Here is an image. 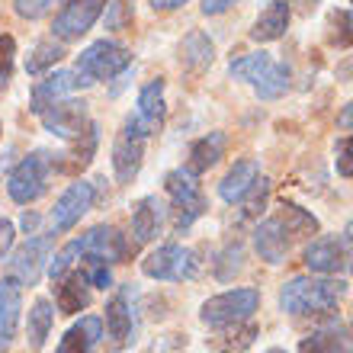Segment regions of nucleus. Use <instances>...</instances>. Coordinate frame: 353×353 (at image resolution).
<instances>
[{"label":"nucleus","mask_w":353,"mask_h":353,"mask_svg":"<svg viewBox=\"0 0 353 353\" xmlns=\"http://www.w3.org/2000/svg\"><path fill=\"white\" fill-rule=\"evenodd\" d=\"M135 254V241H129L116 225H93L87 234L68 241L61 251L48 261V276L58 279L68 270H74L84 257H97L103 263H125Z\"/></svg>","instance_id":"obj_1"},{"label":"nucleus","mask_w":353,"mask_h":353,"mask_svg":"<svg viewBox=\"0 0 353 353\" xmlns=\"http://www.w3.org/2000/svg\"><path fill=\"white\" fill-rule=\"evenodd\" d=\"M347 296V283L341 276H292L279 286V308L292 318L327 315Z\"/></svg>","instance_id":"obj_2"},{"label":"nucleus","mask_w":353,"mask_h":353,"mask_svg":"<svg viewBox=\"0 0 353 353\" xmlns=\"http://www.w3.org/2000/svg\"><path fill=\"white\" fill-rule=\"evenodd\" d=\"M164 190H168V215H170V228L174 234H183L190 232L205 212H209V203H205V193L199 180H196L190 170H170L164 176Z\"/></svg>","instance_id":"obj_3"},{"label":"nucleus","mask_w":353,"mask_h":353,"mask_svg":"<svg viewBox=\"0 0 353 353\" xmlns=\"http://www.w3.org/2000/svg\"><path fill=\"white\" fill-rule=\"evenodd\" d=\"M132 65V52L119 42H112V39H97L90 46L77 55L74 61V71L81 74L84 87L90 84H100V81H112V77H119L122 71H129Z\"/></svg>","instance_id":"obj_4"},{"label":"nucleus","mask_w":353,"mask_h":353,"mask_svg":"<svg viewBox=\"0 0 353 353\" xmlns=\"http://www.w3.org/2000/svg\"><path fill=\"white\" fill-rule=\"evenodd\" d=\"M261 308V292L257 289H228V292H219V296L205 299L203 308H199V321L205 327H228V325H241L248 318H254V312Z\"/></svg>","instance_id":"obj_5"},{"label":"nucleus","mask_w":353,"mask_h":353,"mask_svg":"<svg viewBox=\"0 0 353 353\" xmlns=\"http://www.w3.org/2000/svg\"><path fill=\"white\" fill-rule=\"evenodd\" d=\"M141 273L158 283H183L199 276V257L183 244H158L154 251L141 261Z\"/></svg>","instance_id":"obj_6"},{"label":"nucleus","mask_w":353,"mask_h":353,"mask_svg":"<svg viewBox=\"0 0 353 353\" xmlns=\"http://www.w3.org/2000/svg\"><path fill=\"white\" fill-rule=\"evenodd\" d=\"M52 248H55V234H32L19 244L17 251L7 257V276H13L19 286H36L48 261H52Z\"/></svg>","instance_id":"obj_7"},{"label":"nucleus","mask_w":353,"mask_h":353,"mask_svg":"<svg viewBox=\"0 0 353 353\" xmlns=\"http://www.w3.org/2000/svg\"><path fill=\"white\" fill-rule=\"evenodd\" d=\"M48 170H52V161H48L46 151H32L29 158H23L7 176L10 199L19 205H29V203H36V199H42V193L48 190Z\"/></svg>","instance_id":"obj_8"},{"label":"nucleus","mask_w":353,"mask_h":353,"mask_svg":"<svg viewBox=\"0 0 353 353\" xmlns=\"http://www.w3.org/2000/svg\"><path fill=\"white\" fill-rule=\"evenodd\" d=\"M106 344L112 353L129 350L135 341V289L132 286H119L106 302Z\"/></svg>","instance_id":"obj_9"},{"label":"nucleus","mask_w":353,"mask_h":353,"mask_svg":"<svg viewBox=\"0 0 353 353\" xmlns=\"http://www.w3.org/2000/svg\"><path fill=\"white\" fill-rule=\"evenodd\" d=\"M145 145H148V135L135 125V119L122 122L119 135L112 141V174L119 183H132L141 170V161H145Z\"/></svg>","instance_id":"obj_10"},{"label":"nucleus","mask_w":353,"mask_h":353,"mask_svg":"<svg viewBox=\"0 0 353 353\" xmlns=\"http://www.w3.org/2000/svg\"><path fill=\"white\" fill-rule=\"evenodd\" d=\"M110 0H68L65 7L58 10L55 23H52V36L61 42H77L93 29V23L103 17Z\"/></svg>","instance_id":"obj_11"},{"label":"nucleus","mask_w":353,"mask_h":353,"mask_svg":"<svg viewBox=\"0 0 353 353\" xmlns=\"http://www.w3.org/2000/svg\"><path fill=\"white\" fill-rule=\"evenodd\" d=\"M39 119H42L46 132H52V135H58V139H65V141L81 135V132L93 122L87 103L84 100H68V97H61V100H55L48 110H42Z\"/></svg>","instance_id":"obj_12"},{"label":"nucleus","mask_w":353,"mask_h":353,"mask_svg":"<svg viewBox=\"0 0 353 353\" xmlns=\"http://www.w3.org/2000/svg\"><path fill=\"white\" fill-rule=\"evenodd\" d=\"M93 183H84V180H74V183L68 186L65 193L58 196L55 209H52V234H65L71 232L81 219L93 209Z\"/></svg>","instance_id":"obj_13"},{"label":"nucleus","mask_w":353,"mask_h":353,"mask_svg":"<svg viewBox=\"0 0 353 353\" xmlns=\"http://www.w3.org/2000/svg\"><path fill=\"white\" fill-rule=\"evenodd\" d=\"M302 261H305L308 273H318V276H337V273L350 263V254H347V238H337V234L315 238V241L305 248Z\"/></svg>","instance_id":"obj_14"},{"label":"nucleus","mask_w":353,"mask_h":353,"mask_svg":"<svg viewBox=\"0 0 353 353\" xmlns=\"http://www.w3.org/2000/svg\"><path fill=\"white\" fill-rule=\"evenodd\" d=\"M97 145H100V129H97V122H90V125H87L81 135H74V139L68 141V151L55 154V161H52V170H55V174L77 176L81 170L90 168L93 154H97Z\"/></svg>","instance_id":"obj_15"},{"label":"nucleus","mask_w":353,"mask_h":353,"mask_svg":"<svg viewBox=\"0 0 353 353\" xmlns=\"http://www.w3.org/2000/svg\"><path fill=\"white\" fill-rule=\"evenodd\" d=\"M164 116H168V106H164V77H154L139 90V103H135V112L132 119L145 135H158L161 125H164Z\"/></svg>","instance_id":"obj_16"},{"label":"nucleus","mask_w":353,"mask_h":353,"mask_svg":"<svg viewBox=\"0 0 353 353\" xmlns=\"http://www.w3.org/2000/svg\"><path fill=\"white\" fill-rule=\"evenodd\" d=\"M52 289H55V305L61 315H77V312H84L93 299V286L87 283V276L77 267L68 270L65 276L52 279Z\"/></svg>","instance_id":"obj_17"},{"label":"nucleus","mask_w":353,"mask_h":353,"mask_svg":"<svg viewBox=\"0 0 353 353\" xmlns=\"http://www.w3.org/2000/svg\"><path fill=\"white\" fill-rule=\"evenodd\" d=\"M19 312H23V286L13 276L0 279V353H7L17 341Z\"/></svg>","instance_id":"obj_18"},{"label":"nucleus","mask_w":353,"mask_h":353,"mask_svg":"<svg viewBox=\"0 0 353 353\" xmlns=\"http://www.w3.org/2000/svg\"><path fill=\"white\" fill-rule=\"evenodd\" d=\"M289 244H292V238H289L286 228L279 225L276 215H270V219L254 225V251H257L261 261L273 263V267H276V263H286Z\"/></svg>","instance_id":"obj_19"},{"label":"nucleus","mask_w":353,"mask_h":353,"mask_svg":"<svg viewBox=\"0 0 353 353\" xmlns=\"http://www.w3.org/2000/svg\"><path fill=\"white\" fill-rule=\"evenodd\" d=\"M164 219H168V205L161 203L158 196H145L132 205V234H135L132 241H135V248L154 241L164 228Z\"/></svg>","instance_id":"obj_20"},{"label":"nucleus","mask_w":353,"mask_h":353,"mask_svg":"<svg viewBox=\"0 0 353 353\" xmlns=\"http://www.w3.org/2000/svg\"><path fill=\"white\" fill-rule=\"evenodd\" d=\"M81 87H84V81H81L77 71H52V74H46L42 81H36L32 97H29V110L39 116V112L48 110L55 100L68 97L71 90H81Z\"/></svg>","instance_id":"obj_21"},{"label":"nucleus","mask_w":353,"mask_h":353,"mask_svg":"<svg viewBox=\"0 0 353 353\" xmlns=\"http://www.w3.org/2000/svg\"><path fill=\"white\" fill-rule=\"evenodd\" d=\"M299 353H353V327L344 321L318 327L299 341Z\"/></svg>","instance_id":"obj_22"},{"label":"nucleus","mask_w":353,"mask_h":353,"mask_svg":"<svg viewBox=\"0 0 353 353\" xmlns=\"http://www.w3.org/2000/svg\"><path fill=\"white\" fill-rule=\"evenodd\" d=\"M212 61H215L212 39L205 36V32H199V29H193V32L180 42V68H183L190 77H203L205 71L212 68Z\"/></svg>","instance_id":"obj_23"},{"label":"nucleus","mask_w":353,"mask_h":353,"mask_svg":"<svg viewBox=\"0 0 353 353\" xmlns=\"http://www.w3.org/2000/svg\"><path fill=\"white\" fill-rule=\"evenodd\" d=\"M100 337H103V318L84 315L81 321H74V325L65 331V337L58 341L55 353H93L97 344H100Z\"/></svg>","instance_id":"obj_24"},{"label":"nucleus","mask_w":353,"mask_h":353,"mask_svg":"<svg viewBox=\"0 0 353 353\" xmlns=\"http://www.w3.org/2000/svg\"><path fill=\"white\" fill-rule=\"evenodd\" d=\"M222 158H225V132H209V135H203V139H196L193 145H190L183 170L199 176L209 168H215Z\"/></svg>","instance_id":"obj_25"},{"label":"nucleus","mask_w":353,"mask_h":353,"mask_svg":"<svg viewBox=\"0 0 353 353\" xmlns=\"http://www.w3.org/2000/svg\"><path fill=\"white\" fill-rule=\"evenodd\" d=\"M289 17H292V10H289L286 0H270L261 10V17L254 19L251 39L254 42H276V39H283L289 29Z\"/></svg>","instance_id":"obj_26"},{"label":"nucleus","mask_w":353,"mask_h":353,"mask_svg":"<svg viewBox=\"0 0 353 353\" xmlns=\"http://www.w3.org/2000/svg\"><path fill=\"white\" fill-rule=\"evenodd\" d=\"M261 176V164L254 158H244V161H234V168L222 176V183H219V196H222L228 205H234L241 199L248 190L254 186V180Z\"/></svg>","instance_id":"obj_27"},{"label":"nucleus","mask_w":353,"mask_h":353,"mask_svg":"<svg viewBox=\"0 0 353 353\" xmlns=\"http://www.w3.org/2000/svg\"><path fill=\"white\" fill-rule=\"evenodd\" d=\"M257 334H261V327L248 318V321H241V325L219 327V331L209 337V347H212V350H219V353H244L248 347H254Z\"/></svg>","instance_id":"obj_28"},{"label":"nucleus","mask_w":353,"mask_h":353,"mask_svg":"<svg viewBox=\"0 0 353 353\" xmlns=\"http://www.w3.org/2000/svg\"><path fill=\"white\" fill-rule=\"evenodd\" d=\"M55 325V308L48 299H36L32 308H29V318H26V344L29 350H42L48 341V331Z\"/></svg>","instance_id":"obj_29"},{"label":"nucleus","mask_w":353,"mask_h":353,"mask_svg":"<svg viewBox=\"0 0 353 353\" xmlns=\"http://www.w3.org/2000/svg\"><path fill=\"white\" fill-rule=\"evenodd\" d=\"M276 219H279V225L286 228V234L292 238V241H296V238H308V234L321 232V222H318L308 209H302V205H296V203H283V205H279Z\"/></svg>","instance_id":"obj_30"},{"label":"nucleus","mask_w":353,"mask_h":353,"mask_svg":"<svg viewBox=\"0 0 353 353\" xmlns=\"http://www.w3.org/2000/svg\"><path fill=\"white\" fill-rule=\"evenodd\" d=\"M61 58H65V42H61V39H55V36L42 39V42H36V48L29 52L26 71L32 77H39V74H46V71H52Z\"/></svg>","instance_id":"obj_31"},{"label":"nucleus","mask_w":353,"mask_h":353,"mask_svg":"<svg viewBox=\"0 0 353 353\" xmlns=\"http://www.w3.org/2000/svg\"><path fill=\"white\" fill-rule=\"evenodd\" d=\"M270 65H273V58H270L267 52H254V55L232 58V65H228V74L254 87V84H257V81H261V77L270 71Z\"/></svg>","instance_id":"obj_32"},{"label":"nucleus","mask_w":353,"mask_h":353,"mask_svg":"<svg viewBox=\"0 0 353 353\" xmlns=\"http://www.w3.org/2000/svg\"><path fill=\"white\" fill-rule=\"evenodd\" d=\"M289 81H292V68H289L286 61H273L267 74L254 84V90H257L261 100H279V97L289 90Z\"/></svg>","instance_id":"obj_33"},{"label":"nucleus","mask_w":353,"mask_h":353,"mask_svg":"<svg viewBox=\"0 0 353 353\" xmlns=\"http://www.w3.org/2000/svg\"><path fill=\"white\" fill-rule=\"evenodd\" d=\"M241 270H244V244L234 238V241H228L222 251L215 254L212 273H215V279H219V283H228V279H234Z\"/></svg>","instance_id":"obj_34"},{"label":"nucleus","mask_w":353,"mask_h":353,"mask_svg":"<svg viewBox=\"0 0 353 353\" xmlns=\"http://www.w3.org/2000/svg\"><path fill=\"white\" fill-rule=\"evenodd\" d=\"M267 199H270V180L261 174L257 180H254L251 190L234 203L238 205V219H241V222H254V219H261V212L267 209Z\"/></svg>","instance_id":"obj_35"},{"label":"nucleus","mask_w":353,"mask_h":353,"mask_svg":"<svg viewBox=\"0 0 353 353\" xmlns=\"http://www.w3.org/2000/svg\"><path fill=\"white\" fill-rule=\"evenodd\" d=\"M325 29L334 48H353V10H331Z\"/></svg>","instance_id":"obj_36"},{"label":"nucleus","mask_w":353,"mask_h":353,"mask_svg":"<svg viewBox=\"0 0 353 353\" xmlns=\"http://www.w3.org/2000/svg\"><path fill=\"white\" fill-rule=\"evenodd\" d=\"M135 23V10H132L129 0H110L106 3V29L112 32H125Z\"/></svg>","instance_id":"obj_37"},{"label":"nucleus","mask_w":353,"mask_h":353,"mask_svg":"<svg viewBox=\"0 0 353 353\" xmlns=\"http://www.w3.org/2000/svg\"><path fill=\"white\" fill-rule=\"evenodd\" d=\"M13 68H17V42H13V36H0V93L10 87V81H13Z\"/></svg>","instance_id":"obj_38"},{"label":"nucleus","mask_w":353,"mask_h":353,"mask_svg":"<svg viewBox=\"0 0 353 353\" xmlns=\"http://www.w3.org/2000/svg\"><path fill=\"white\" fill-rule=\"evenodd\" d=\"M334 168H337V174L341 176L353 180V135L337 139V145H334Z\"/></svg>","instance_id":"obj_39"},{"label":"nucleus","mask_w":353,"mask_h":353,"mask_svg":"<svg viewBox=\"0 0 353 353\" xmlns=\"http://www.w3.org/2000/svg\"><path fill=\"white\" fill-rule=\"evenodd\" d=\"M55 3L58 0H13V10L23 19H42Z\"/></svg>","instance_id":"obj_40"},{"label":"nucleus","mask_w":353,"mask_h":353,"mask_svg":"<svg viewBox=\"0 0 353 353\" xmlns=\"http://www.w3.org/2000/svg\"><path fill=\"white\" fill-rule=\"evenodd\" d=\"M13 234H17V225L10 219H0V261H7L10 248H13Z\"/></svg>","instance_id":"obj_41"},{"label":"nucleus","mask_w":353,"mask_h":353,"mask_svg":"<svg viewBox=\"0 0 353 353\" xmlns=\"http://www.w3.org/2000/svg\"><path fill=\"white\" fill-rule=\"evenodd\" d=\"M238 0H203V13L205 17H219L225 10H232Z\"/></svg>","instance_id":"obj_42"},{"label":"nucleus","mask_w":353,"mask_h":353,"mask_svg":"<svg viewBox=\"0 0 353 353\" xmlns=\"http://www.w3.org/2000/svg\"><path fill=\"white\" fill-rule=\"evenodd\" d=\"M286 3H289V10H296L299 17H312L321 0H286Z\"/></svg>","instance_id":"obj_43"},{"label":"nucleus","mask_w":353,"mask_h":353,"mask_svg":"<svg viewBox=\"0 0 353 353\" xmlns=\"http://www.w3.org/2000/svg\"><path fill=\"white\" fill-rule=\"evenodd\" d=\"M337 129H341V132H353V103H347L344 110L337 112Z\"/></svg>","instance_id":"obj_44"},{"label":"nucleus","mask_w":353,"mask_h":353,"mask_svg":"<svg viewBox=\"0 0 353 353\" xmlns=\"http://www.w3.org/2000/svg\"><path fill=\"white\" fill-rule=\"evenodd\" d=\"M151 10H158V13H170V10H180L183 3H190V0H148Z\"/></svg>","instance_id":"obj_45"},{"label":"nucleus","mask_w":353,"mask_h":353,"mask_svg":"<svg viewBox=\"0 0 353 353\" xmlns=\"http://www.w3.org/2000/svg\"><path fill=\"white\" fill-rule=\"evenodd\" d=\"M36 225H39V215L36 212H23V232L32 234V232H36Z\"/></svg>","instance_id":"obj_46"},{"label":"nucleus","mask_w":353,"mask_h":353,"mask_svg":"<svg viewBox=\"0 0 353 353\" xmlns=\"http://www.w3.org/2000/svg\"><path fill=\"white\" fill-rule=\"evenodd\" d=\"M344 238H347V244H353V219L347 222V228H344Z\"/></svg>","instance_id":"obj_47"},{"label":"nucleus","mask_w":353,"mask_h":353,"mask_svg":"<svg viewBox=\"0 0 353 353\" xmlns=\"http://www.w3.org/2000/svg\"><path fill=\"white\" fill-rule=\"evenodd\" d=\"M267 353H289V350H283V347H270Z\"/></svg>","instance_id":"obj_48"},{"label":"nucleus","mask_w":353,"mask_h":353,"mask_svg":"<svg viewBox=\"0 0 353 353\" xmlns=\"http://www.w3.org/2000/svg\"><path fill=\"white\" fill-rule=\"evenodd\" d=\"M347 267H350V273H353V257H350V263H347Z\"/></svg>","instance_id":"obj_49"}]
</instances>
